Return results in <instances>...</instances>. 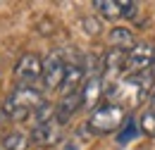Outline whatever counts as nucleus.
I'll return each mask as SVG.
<instances>
[{"label":"nucleus","instance_id":"nucleus-1","mask_svg":"<svg viewBox=\"0 0 155 150\" xmlns=\"http://www.w3.org/2000/svg\"><path fill=\"white\" fill-rule=\"evenodd\" d=\"M43 103H45V98L36 86H15L12 93L2 103V112L12 122H24V119H31V114Z\"/></svg>","mask_w":155,"mask_h":150},{"label":"nucleus","instance_id":"nucleus-2","mask_svg":"<svg viewBox=\"0 0 155 150\" xmlns=\"http://www.w3.org/2000/svg\"><path fill=\"white\" fill-rule=\"evenodd\" d=\"M127 119H129V112H127L122 105L105 100L103 105H98L96 110L91 112L86 126H88V131L96 133V136H105V133H112V131H117V129H122V124H124Z\"/></svg>","mask_w":155,"mask_h":150},{"label":"nucleus","instance_id":"nucleus-3","mask_svg":"<svg viewBox=\"0 0 155 150\" xmlns=\"http://www.w3.org/2000/svg\"><path fill=\"white\" fill-rule=\"evenodd\" d=\"M67 57L62 55V50H53L50 55L43 60V72H41V81L48 91H55L62 86V79H64V72H67Z\"/></svg>","mask_w":155,"mask_h":150},{"label":"nucleus","instance_id":"nucleus-4","mask_svg":"<svg viewBox=\"0 0 155 150\" xmlns=\"http://www.w3.org/2000/svg\"><path fill=\"white\" fill-rule=\"evenodd\" d=\"M155 62V45L153 43H136L127 53L124 74H148Z\"/></svg>","mask_w":155,"mask_h":150},{"label":"nucleus","instance_id":"nucleus-5","mask_svg":"<svg viewBox=\"0 0 155 150\" xmlns=\"http://www.w3.org/2000/svg\"><path fill=\"white\" fill-rule=\"evenodd\" d=\"M41 72H43V60L36 53H24L15 64V79L17 86H34L41 81Z\"/></svg>","mask_w":155,"mask_h":150},{"label":"nucleus","instance_id":"nucleus-6","mask_svg":"<svg viewBox=\"0 0 155 150\" xmlns=\"http://www.w3.org/2000/svg\"><path fill=\"white\" fill-rule=\"evenodd\" d=\"M103 95H105L103 72H86V81L81 86V103H84V107L86 110H96Z\"/></svg>","mask_w":155,"mask_h":150},{"label":"nucleus","instance_id":"nucleus-7","mask_svg":"<svg viewBox=\"0 0 155 150\" xmlns=\"http://www.w3.org/2000/svg\"><path fill=\"white\" fill-rule=\"evenodd\" d=\"M60 138H62V124L55 117L31 126V143L36 145H55Z\"/></svg>","mask_w":155,"mask_h":150},{"label":"nucleus","instance_id":"nucleus-8","mask_svg":"<svg viewBox=\"0 0 155 150\" xmlns=\"http://www.w3.org/2000/svg\"><path fill=\"white\" fill-rule=\"evenodd\" d=\"M84 81H86V67L81 62H67V72H64V79H62L60 93L62 95L77 93V91H81Z\"/></svg>","mask_w":155,"mask_h":150},{"label":"nucleus","instance_id":"nucleus-9","mask_svg":"<svg viewBox=\"0 0 155 150\" xmlns=\"http://www.w3.org/2000/svg\"><path fill=\"white\" fill-rule=\"evenodd\" d=\"M81 107H84V103H81V91L69 93V95H62V100L55 105V119L64 126V124L69 122V117L77 112V110H81Z\"/></svg>","mask_w":155,"mask_h":150},{"label":"nucleus","instance_id":"nucleus-10","mask_svg":"<svg viewBox=\"0 0 155 150\" xmlns=\"http://www.w3.org/2000/svg\"><path fill=\"white\" fill-rule=\"evenodd\" d=\"M107 38H110V48H112V50H124V53H129V50L136 45L134 34H131L127 26H115Z\"/></svg>","mask_w":155,"mask_h":150},{"label":"nucleus","instance_id":"nucleus-11","mask_svg":"<svg viewBox=\"0 0 155 150\" xmlns=\"http://www.w3.org/2000/svg\"><path fill=\"white\" fill-rule=\"evenodd\" d=\"M93 7L105 19H119L122 17V0H93Z\"/></svg>","mask_w":155,"mask_h":150},{"label":"nucleus","instance_id":"nucleus-12","mask_svg":"<svg viewBox=\"0 0 155 150\" xmlns=\"http://www.w3.org/2000/svg\"><path fill=\"white\" fill-rule=\"evenodd\" d=\"M31 145V136L21 131H10L5 138H2V148L5 150H26Z\"/></svg>","mask_w":155,"mask_h":150},{"label":"nucleus","instance_id":"nucleus-13","mask_svg":"<svg viewBox=\"0 0 155 150\" xmlns=\"http://www.w3.org/2000/svg\"><path fill=\"white\" fill-rule=\"evenodd\" d=\"M138 133H141V129H138V122L129 117V119L122 124V129L117 131V143H119V145H127V143H131L134 138H138Z\"/></svg>","mask_w":155,"mask_h":150},{"label":"nucleus","instance_id":"nucleus-14","mask_svg":"<svg viewBox=\"0 0 155 150\" xmlns=\"http://www.w3.org/2000/svg\"><path fill=\"white\" fill-rule=\"evenodd\" d=\"M138 129L141 133H146L148 138H155V110L153 107H146L141 119H138Z\"/></svg>","mask_w":155,"mask_h":150},{"label":"nucleus","instance_id":"nucleus-15","mask_svg":"<svg viewBox=\"0 0 155 150\" xmlns=\"http://www.w3.org/2000/svg\"><path fill=\"white\" fill-rule=\"evenodd\" d=\"M148 107H153V110H155V91L150 93V98H148Z\"/></svg>","mask_w":155,"mask_h":150},{"label":"nucleus","instance_id":"nucleus-16","mask_svg":"<svg viewBox=\"0 0 155 150\" xmlns=\"http://www.w3.org/2000/svg\"><path fill=\"white\" fill-rule=\"evenodd\" d=\"M0 150H5V148H2V141H0Z\"/></svg>","mask_w":155,"mask_h":150}]
</instances>
